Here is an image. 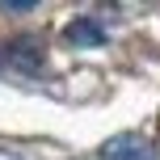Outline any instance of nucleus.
I'll return each instance as SVG.
<instances>
[{
  "instance_id": "nucleus-3",
  "label": "nucleus",
  "mask_w": 160,
  "mask_h": 160,
  "mask_svg": "<svg viewBox=\"0 0 160 160\" xmlns=\"http://www.w3.org/2000/svg\"><path fill=\"white\" fill-rule=\"evenodd\" d=\"M63 38L72 42V47H101L105 42V25L97 21V17H76V21L63 30Z\"/></svg>"
},
{
  "instance_id": "nucleus-5",
  "label": "nucleus",
  "mask_w": 160,
  "mask_h": 160,
  "mask_svg": "<svg viewBox=\"0 0 160 160\" xmlns=\"http://www.w3.org/2000/svg\"><path fill=\"white\" fill-rule=\"evenodd\" d=\"M0 160H21L17 152H4V148H0Z\"/></svg>"
},
{
  "instance_id": "nucleus-1",
  "label": "nucleus",
  "mask_w": 160,
  "mask_h": 160,
  "mask_svg": "<svg viewBox=\"0 0 160 160\" xmlns=\"http://www.w3.org/2000/svg\"><path fill=\"white\" fill-rule=\"evenodd\" d=\"M101 160H156V143L139 131H122L101 143Z\"/></svg>"
},
{
  "instance_id": "nucleus-4",
  "label": "nucleus",
  "mask_w": 160,
  "mask_h": 160,
  "mask_svg": "<svg viewBox=\"0 0 160 160\" xmlns=\"http://www.w3.org/2000/svg\"><path fill=\"white\" fill-rule=\"evenodd\" d=\"M4 13H34V0H13V4H0Z\"/></svg>"
},
{
  "instance_id": "nucleus-2",
  "label": "nucleus",
  "mask_w": 160,
  "mask_h": 160,
  "mask_svg": "<svg viewBox=\"0 0 160 160\" xmlns=\"http://www.w3.org/2000/svg\"><path fill=\"white\" fill-rule=\"evenodd\" d=\"M8 68H17V72H42V42L38 38H13L8 42Z\"/></svg>"
}]
</instances>
